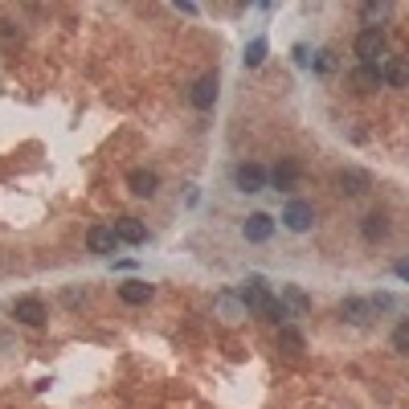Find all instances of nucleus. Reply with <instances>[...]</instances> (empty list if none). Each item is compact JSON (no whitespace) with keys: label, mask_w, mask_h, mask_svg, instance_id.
I'll return each mask as SVG.
<instances>
[{"label":"nucleus","mask_w":409,"mask_h":409,"mask_svg":"<svg viewBox=\"0 0 409 409\" xmlns=\"http://www.w3.org/2000/svg\"><path fill=\"white\" fill-rule=\"evenodd\" d=\"M368 172H360V168H340L336 172V193L344 196H360V193H368Z\"/></svg>","instance_id":"7"},{"label":"nucleus","mask_w":409,"mask_h":409,"mask_svg":"<svg viewBox=\"0 0 409 409\" xmlns=\"http://www.w3.org/2000/svg\"><path fill=\"white\" fill-rule=\"evenodd\" d=\"M315 70H319V74H331V70H336L331 53H319V58H315Z\"/></svg>","instance_id":"22"},{"label":"nucleus","mask_w":409,"mask_h":409,"mask_svg":"<svg viewBox=\"0 0 409 409\" xmlns=\"http://www.w3.org/2000/svg\"><path fill=\"white\" fill-rule=\"evenodd\" d=\"M266 62V37H254L250 46H245V65L254 70V65H262Z\"/></svg>","instance_id":"19"},{"label":"nucleus","mask_w":409,"mask_h":409,"mask_svg":"<svg viewBox=\"0 0 409 409\" xmlns=\"http://www.w3.org/2000/svg\"><path fill=\"white\" fill-rule=\"evenodd\" d=\"M233 184H238V193H262L270 184V176H266L262 164H238L233 168Z\"/></svg>","instance_id":"2"},{"label":"nucleus","mask_w":409,"mask_h":409,"mask_svg":"<svg viewBox=\"0 0 409 409\" xmlns=\"http://www.w3.org/2000/svg\"><path fill=\"white\" fill-rule=\"evenodd\" d=\"M111 233H115V242H127V245L147 242V225L139 217H119V221H111Z\"/></svg>","instance_id":"5"},{"label":"nucleus","mask_w":409,"mask_h":409,"mask_svg":"<svg viewBox=\"0 0 409 409\" xmlns=\"http://www.w3.org/2000/svg\"><path fill=\"white\" fill-rule=\"evenodd\" d=\"M381 82H389V86H405V82H409L405 62H401V58H389V62H385V70H381Z\"/></svg>","instance_id":"18"},{"label":"nucleus","mask_w":409,"mask_h":409,"mask_svg":"<svg viewBox=\"0 0 409 409\" xmlns=\"http://www.w3.org/2000/svg\"><path fill=\"white\" fill-rule=\"evenodd\" d=\"M405 344H409V324L401 319V324H397V331H393V348H397V352H405Z\"/></svg>","instance_id":"21"},{"label":"nucleus","mask_w":409,"mask_h":409,"mask_svg":"<svg viewBox=\"0 0 409 409\" xmlns=\"http://www.w3.org/2000/svg\"><path fill=\"white\" fill-rule=\"evenodd\" d=\"M340 319L352 327H368L376 319L373 307H368V299H360V294H348V299H340Z\"/></svg>","instance_id":"3"},{"label":"nucleus","mask_w":409,"mask_h":409,"mask_svg":"<svg viewBox=\"0 0 409 409\" xmlns=\"http://www.w3.org/2000/svg\"><path fill=\"white\" fill-rule=\"evenodd\" d=\"M270 233H275V221H270V213H250V217L242 221V238H245V242L262 245V242H270Z\"/></svg>","instance_id":"6"},{"label":"nucleus","mask_w":409,"mask_h":409,"mask_svg":"<svg viewBox=\"0 0 409 409\" xmlns=\"http://www.w3.org/2000/svg\"><path fill=\"white\" fill-rule=\"evenodd\" d=\"M152 294H156V287H152V282H144V278H127V282L119 287V299H123V303H131V307L147 303Z\"/></svg>","instance_id":"11"},{"label":"nucleus","mask_w":409,"mask_h":409,"mask_svg":"<svg viewBox=\"0 0 409 409\" xmlns=\"http://www.w3.org/2000/svg\"><path fill=\"white\" fill-rule=\"evenodd\" d=\"M278 303H282V307L291 311V315H303V311H311V299H307L303 291H299L294 282H287V287L278 291Z\"/></svg>","instance_id":"16"},{"label":"nucleus","mask_w":409,"mask_h":409,"mask_svg":"<svg viewBox=\"0 0 409 409\" xmlns=\"http://www.w3.org/2000/svg\"><path fill=\"white\" fill-rule=\"evenodd\" d=\"M360 13H364V16H381V13H385V4H364Z\"/></svg>","instance_id":"23"},{"label":"nucleus","mask_w":409,"mask_h":409,"mask_svg":"<svg viewBox=\"0 0 409 409\" xmlns=\"http://www.w3.org/2000/svg\"><path fill=\"white\" fill-rule=\"evenodd\" d=\"M360 233H364V242H385L389 238V217L385 213H368L360 221Z\"/></svg>","instance_id":"15"},{"label":"nucleus","mask_w":409,"mask_h":409,"mask_svg":"<svg viewBox=\"0 0 409 409\" xmlns=\"http://www.w3.org/2000/svg\"><path fill=\"white\" fill-rule=\"evenodd\" d=\"M352 49H356L360 65H376V58L385 53V33L368 25V29H360V33H356V46H352Z\"/></svg>","instance_id":"1"},{"label":"nucleus","mask_w":409,"mask_h":409,"mask_svg":"<svg viewBox=\"0 0 409 409\" xmlns=\"http://www.w3.org/2000/svg\"><path fill=\"white\" fill-rule=\"evenodd\" d=\"M115 233H111V225H90L86 229V250L90 254H98V258H111L115 254Z\"/></svg>","instance_id":"9"},{"label":"nucleus","mask_w":409,"mask_h":409,"mask_svg":"<svg viewBox=\"0 0 409 409\" xmlns=\"http://www.w3.org/2000/svg\"><path fill=\"white\" fill-rule=\"evenodd\" d=\"M266 176L275 180V188H282V193H287V188H294V180H299V164H294V160H282L275 172H266Z\"/></svg>","instance_id":"17"},{"label":"nucleus","mask_w":409,"mask_h":409,"mask_svg":"<svg viewBox=\"0 0 409 409\" xmlns=\"http://www.w3.org/2000/svg\"><path fill=\"white\" fill-rule=\"evenodd\" d=\"M282 225L291 229V233H307L315 225V209H311L307 201H287V209H282Z\"/></svg>","instance_id":"4"},{"label":"nucleus","mask_w":409,"mask_h":409,"mask_svg":"<svg viewBox=\"0 0 409 409\" xmlns=\"http://www.w3.org/2000/svg\"><path fill=\"white\" fill-rule=\"evenodd\" d=\"M13 319L16 324H25V327H41L46 324V303H41V299H16Z\"/></svg>","instance_id":"8"},{"label":"nucleus","mask_w":409,"mask_h":409,"mask_svg":"<svg viewBox=\"0 0 409 409\" xmlns=\"http://www.w3.org/2000/svg\"><path fill=\"white\" fill-rule=\"evenodd\" d=\"M127 188L135 196H156V188H160V176L156 172H147V168H135L127 176Z\"/></svg>","instance_id":"13"},{"label":"nucleus","mask_w":409,"mask_h":409,"mask_svg":"<svg viewBox=\"0 0 409 409\" xmlns=\"http://www.w3.org/2000/svg\"><path fill=\"white\" fill-rule=\"evenodd\" d=\"M352 86H356L360 95L381 90V65H356V70H352Z\"/></svg>","instance_id":"14"},{"label":"nucleus","mask_w":409,"mask_h":409,"mask_svg":"<svg viewBox=\"0 0 409 409\" xmlns=\"http://www.w3.org/2000/svg\"><path fill=\"white\" fill-rule=\"evenodd\" d=\"M213 307L221 311V319H225V324L245 319V307H242V299H238V291H221L217 299H213Z\"/></svg>","instance_id":"12"},{"label":"nucleus","mask_w":409,"mask_h":409,"mask_svg":"<svg viewBox=\"0 0 409 409\" xmlns=\"http://www.w3.org/2000/svg\"><path fill=\"white\" fill-rule=\"evenodd\" d=\"M278 344H282L287 352H303V336H299V331H294L291 324H287V327H278Z\"/></svg>","instance_id":"20"},{"label":"nucleus","mask_w":409,"mask_h":409,"mask_svg":"<svg viewBox=\"0 0 409 409\" xmlns=\"http://www.w3.org/2000/svg\"><path fill=\"white\" fill-rule=\"evenodd\" d=\"M193 107L196 111H209L213 102H217V74H201V78L193 82Z\"/></svg>","instance_id":"10"},{"label":"nucleus","mask_w":409,"mask_h":409,"mask_svg":"<svg viewBox=\"0 0 409 409\" xmlns=\"http://www.w3.org/2000/svg\"><path fill=\"white\" fill-rule=\"evenodd\" d=\"M294 62H299V65H311V58H307V49H303V46H294Z\"/></svg>","instance_id":"24"}]
</instances>
